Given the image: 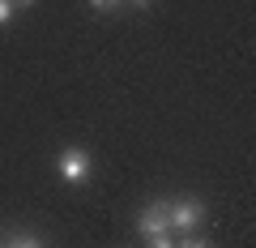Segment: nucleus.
I'll return each mask as SVG.
<instances>
[{"instance_id":"obj_1","label":"nucleus","mask_w":256,"mask_h":248,"mask_svg":"<svg viewBox=\"0 0 256 248\" xmlns=\"http://www.w3.org/2000/svg\"><path fill=\"white\" fill-rule=\"evenodd\" d=\"M205 218H210V210H205V201H196V197L171 201V231L175 235H196V231L205 227Z\"/></svg>"},{"instance_id":"obj_3","label":"nucleus","mask_w":256,"mask_h":248,"mask_svg":"<svg viewBox=\"0 0 256 248\" xmlns=\"http://www.w3.org/2000/svg\"><path fill=\"white\" fill-rule=\"evenodd\" d=\"M137 231L141 235H162V231H171V201H154L146 205V210L137 214Z\"/></svg>"},{"instance_id":"obj_6","label":"nucleus","mask_w":256,"mask_h":248,"mask_svg":"<svg viewBox=\"0 0 256 248\" xmlns=\"http://www.w3.org/2000/svg\"><path fill=\"white\" fill-rule=\"evenodd\" d=\"M175 248H214V239H201V235H184Z\"/></svg>"},{"instance_id":"obj_11","label":"nucleus","mask_w":256,"mask_h":248,"mask_svg":"<svg viewBox=\"0 0 256 248\" xmlns=\"http://www.w3.org/2000/svg\"><path fill=\"white\" fill-rule=\"evenodd\" d=\"M0 248H4V244H0Z\"/></svg>"},{"instance_id":"obj_2","label":"nucleus","mask_w":256,"mask_h":248,"mask_svg":"<svg viewBox=\"0 0 256 248\" xmlns=\"http://www.w3.org/2000/svg\"><path fill=\"white\" fill-rule=\"evenodd\" d=\"M56 171H60V180H68V184H86V180H90V171H94L90 150H82V146H64L60 158H56Z\"/></svg>"},{"instance_id":"obj_8","label":"nucleus","mask_w":256,"mask_h":248,"mask_svg":"<svg viewBox=\"0 0 256 248\" xmlns=\"http://www.w3.org/2000/svg\"><path fill=\"white\" fill-rule=\"evenodd\" d=\"M13 13H18V9H13V0H0V26H9Z\"/></svg>"},{"instance_id":"obj_4","label":"nucleus","mask_w":256,"mask_h":248,"mask_svg":"<svg viewBox=\"0 0 256 248\" xmlns=\"http://www.w3.org/2000/svg\"><path fill=\"white\" fill-rule=\"evenodd\" d=\"M4 248H43V239L38 235H30V231H9V235L0 239Z\"/></svg>"},{"instance_id":"obj_9","label":"nucleus","mask_w":256,"mask_h":248,"mask_svg":"<svg viewBox=\"0 0 256 248\" xmlns=\"http://www.w3.org/2000/svg\"><path fill=\"white\" fill-rule=\"evenodd\" d=\"M128 5H132V9H150V5H154V0H128Z\"/></svg>"},{"instance_id":"obj_7","label":"nucleus","mask_w":256,"mask_h":248,"mask_svg":"<svg viewBox=\"0 0 256 248\" xmlns=\"http://www.w3.org/2000/svg\"><path fill=\"white\" fill-rule=\"evenodd\" d=\"M120 5H124V0H90V9H94V13H116Z\"/></svg>"},{"instance_id":"obj_10","label":"nucleus","mask_w":256,"mask_h":248,"mask_svg":"<svg viewBox=\"0 0 256 248\" xmlns=\"http://www.w3.org/2000/svg\"><path fill=\"white\" fill-rule=\"evenodd\" d=\"M30 5H34V0H13V9H30Z\"/></svg>"},{"instance_id":"obj_5","label":"nucleus","mask_w":256,"mask_h":248,"mask_svg":"<svg viewBox=\"0 0 256 248\" xmlns=\"http://www.w3.org/2000/svg\"><path fill=\"white\" fill-rule=\"evenodd\" d=\"M180 239H175V231H162V235H150V248H175Z\"/></svg>"}]
</instances>
